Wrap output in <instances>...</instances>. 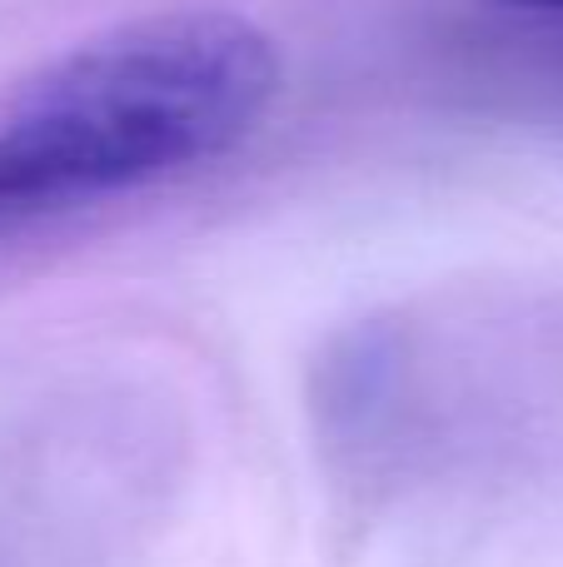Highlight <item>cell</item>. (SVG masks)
<instances>
[{
	"mask_svg": "<svg viewBox=\"0 0 563 567\" xmlns=\"http://www.w3.org/2000/svg\"><path fill=\"white\" fill-rule=\"evenodd\" d=\"M285 85L265 25L185 6L50 60L0 110V239L239 150Z\"/></svg>",
	"mask_w": 563,
	"mask_h": 567,
	"instance_id": "6da1fadb",
	"label": "cell"
},
{
	"mask_svg": "<svg viewBox=\"0 0 563 567\" xmlns=\"http://www.w3.org/2000/svg\"><path fill=\"white\" fill-rule=\"evenodd\" d=\"M499 6H514V10H554V16H563V0H499Z\"/></svg>",
	"mask_w": 563,
	"mask_h": 567,
	"instance_id": "7a4b0ae2",
	"label": "cell"
}]
</instances>
